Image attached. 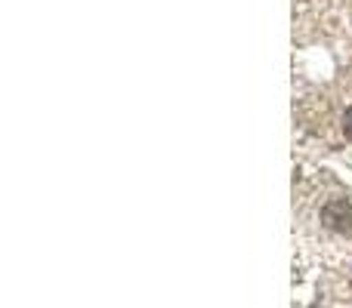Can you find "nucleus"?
<instances>
[{
  "instance_id": "obj_1",
  "label": "nucleus",
  "mask_w": 352,
  "mask_h": 308,
  "mask_svg": "<svg viewBox=\"0 0 352 308\" xmlns=\"http://www.w3.org/2000/svg\"><path fill=\"white\" fill-rule=\"evenodd\" d=\"M343 133H346L349 139H352V105L346 108V115H343Z\"/></svg>"
}]
</instances>
